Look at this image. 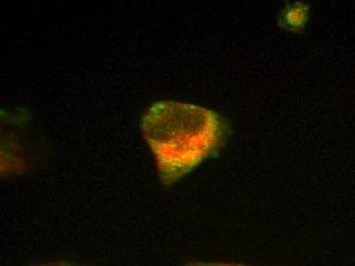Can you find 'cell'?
Here are the masks:
<instances>
[{"label":"cell","instance_id":"1","mask_svg":"<svg viewBox=\"0 0 355 266\" xmlns=\"http://www.w3.org/2000/svg\"><path fill=\"white\" fill-rule=\"evenodd\" d=\"M140 128L166 187L220 152L230 135V126L220 114L177 101H157L147 108Z\"/></svg>","mask_w":355,"mask_h":266},{"label":"cell","instance_id":"2","mask_svg":"<svg viewBox=\"0 0 355 266\" xmlns=\"http://www.w3.org/2000/svg\"><path fill=\"white\" fill-rule=\"evenodd\" d=\"M311 8L303 2H294L286 4L282 12L279 15V24L287 31L300 33L305 29L309 19Z\"/></svg>","mask_w":355,"mask_h":266},{"label":"cell","instance_id":"3","mask_svg":"<svg viewBox=\"0 0 355 266\" xmlns=\"http://www.w3.org/2000/svg\"><path fill=\"white\" fill-rule=\"evenodd\" d=\"M185 266H252L248 265H240V263H203V261H193L187 263Z\"/></svg>","mask_w":355,"mask_h":266},{"label":"cell","instance_id":"4","mask_svg":"<svg viewBox=\"0 0 355 266\" xmlns=\"http://www.w3.org/2000/svg\"><path fill=\"white\" fill-rule=\"evenodd\" d=\"M37 266H85L79 263H70V261H51V263H43Z\"/></svg>","mask_w":355,"mask_h":266}]
</instances>
